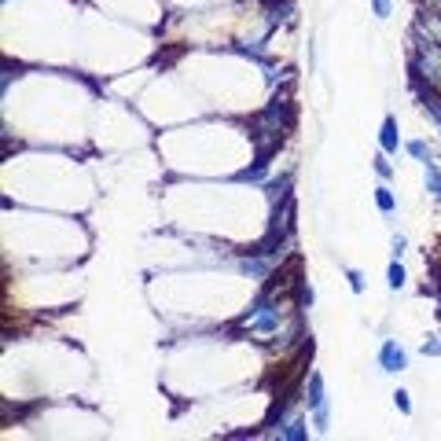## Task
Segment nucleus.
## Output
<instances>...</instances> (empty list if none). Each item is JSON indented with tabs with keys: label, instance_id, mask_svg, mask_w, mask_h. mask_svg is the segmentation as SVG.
<instances>
[{
	"label": "nucleus",
	"instance_id": "nucleus-1",
	"mask_svg": "<svg viewBox=\"0 0 441 441\" xmlns=\"http://www.w3.org/2000/svg\"><path fill=\"white\" fill-rule=\"evenodd\" d=\"M412 74L419 81H441V45L434 37H423V30L416 33V45H412Z\"/></svg>",
	"mask_w": 441,
	"mask_h": 441
},
{
	"label": "nucleus",
	"instance_id": "nucleus-2",
	"mask_svg": "<svg viewBox=\"0 0 441 441\" xmlns=\"http://www.w3.org/2000/svg\"><path fill=\"white\" fill-rule=\"evenodd\" d=\"M309 412H312V427H317L320 434H327L331 427V408H327V394H324V375L312 372L309 375Z\"/></svg>",
	"mask_w": 441,
	"mask_h": 441
},
{
	"label": "nucleus",
	"instance_id": "nucleus-3",
	"mask_svg": "<svg viewBox=\"0 0 441 441\" xmlns=\"http://www.w3.org/2000/svg\"><path fill=\"white\" fill-rule=\"evenodd\" d=\"M379 368L382 372H404V368H408V353H404V349L394 342V339H386L382 346H379Z\"/></svg>",
	"mask_w": 441,
	"mask_h": 441
},
{
	"label": "nucleus",
	"instance_id": "nucleus-4",
	"mask_svg": "<svg viewBox=\"0 0 441 441\" xmlns=\"http://www.w3.org/2000/svg\"><path fill=\"white\" fill-rule=\"evenodd\" d=\"M379 147H382V155H397V147H401V133H397V122H394V118H386V122H382Z\"/></svg>",
	"mask_w": 441,
	"mask_h": 441
},
{
	"label": "nucleus",
	"instance_id": "nucleus-5",
	"mask_svg": "<svg viewBox=\"0 0 441 441\" xmlns=\"http://www.w3.org/2000/svg\"><path fill=\"white\" fill-rule=\"evenodd\" d=\"M416 88H419V100H423V107H427V114L441 125V100L434 96V88H430V85H423L419 78H416Z\"/></svg>",
	"mask_w": 441,
	"mask_h": 441
},
{
	"label": "nucleus",
	"instance_id": "nucleus-6",
	"mask_svg": "<svg viewBox=\"0 0 441 441\" xmlns=\"http://www.w3.org/2000/svg\"><path fill=\"white\" fill-rule=\"evenodd\" d=\"M280 437L283 441H305L309 437V427H305V419H287V423H280Z\"/></svg>",
	"mask_w": 441,
	"mask_h": 441
},
{
	"label": "nucleus",
	"instance_id": "nucleus-7",
	"mask_svg": "<svg viewBox=\"0 0 441 441\" xmlns=\"http://www.w3.org/2000/svg\"><path fill=\"white\" fill-rule=\"evenodd\" d=\"M272 265H276V257H247V261H243V272L250 276V280H261V276H269Z\"/></svg>",
	"mask_w": 441,
	"mask_h": 441
},
{
	"label": "nucleus",
	"instance_id": "nucleus-8",
	"mask_svg": "<svg viewBox=\"0 0 441 441\" xmlns=\"http://www.w3.org/2000/svg\"><path fill=\"white\" fill-rule=\"evenodd\" d=\"M423 180H427V192L430 195H441V170L434 162H427V173H423Z\"/></svg>",
	"mask_w": 441,
	"mask_h": 441
},
{
	"label": "nucleus",
	"instance_id": "nucleus-9",
	"mask_svg": "<svg viewBox=\"0 0 441 441\" xmlns=\"http://www.w3.org/2000/svg\"><path fill=\"white\" fill-rule=\"evenodd\" d=\"M375 206H379L382 213H394V210H397L394 192H390V188H375Z\"/></svg>",
	"mask_w": 441,
	"mask_h": 441
},
{
	"label": "nucleus",
	"instance_id": "nucleus-10",
	"mask_svg": "<svg viewBox=\"0 0 441 441\" xmlns=\"http://www.w3.org/2000/svg\"><path fill=\"white\" fill-rule=\"evenodd\" d=\"M386 283H390V290H401V287H404V269H401V261H394L390 269H386Z\"/></svg>",
	"mask_w": 441,
	"mask_h": 441
},
{
	"label": "nucleus",
	"instance_id": "nucleus-11",
	"mask_svg": "<svg viewBox=\"0 0 441 441\" xmlns=\"http://www.w3.org/2000/svg\"><path fill=\"white\" fill-rule=\"evenodd\" d=\"M408 155H412L416 162H423V165H427V162H430V147L423 143V140H408Z\"/></svg>",
	"mask_w": 441,
	"mask_h": 441
},
{
	"label": "nucleus",
	"instance_id": "nucleus-12",
	"mask_svg": "<svg viewBox=\"0 0 441 441\" xmlns=\"http://www.w3.org/2000/svg\"><path fill=\"white\" fill-rule=\"evenodd\" d=\"M423 357H441V335H430L423 342Z\"/></svg>",
	"mask_w": 441,
	"mask_h": 441
},
{
	"label": "nucleus",
	"instance_id": "nucleus-13",
	"mask_svg": "<svg viewBox=\"0 0 441 441\" xmlns=\"http://www.w3.org/2000/svg\"><path fill=\"white\" fill-rule=\"evenodd\" d=\"M394 404H397V408H401L404 416L412 412V401H408V394H404V390H397V394H394Z\"/></svg>",
	"mask_w": 441,
	"mask_h": 441
},
{
	"label": "nucleus",
	"instance_id": "nucleus-14",
	"mask_svg": "<svg viewBox=\"0 0 441 441\" xmlns=\"http://www.w3.org/2000/svg\"><path fill=\"white\" fill-rule=\"evenodd\" d=\"M375 173H379L382 180H386V177H390V173H394V165H390V162H386V155H379V158H375Z\"/></svg>",
	"mask_w": 441,
	"mask_h": 441
},
{
	"label": "nucleus",
	"instance_id": "nucleus-15",
	"mask_svg": "<svg viewBox=\"0 0 441 441\" xmlns=\"http://www.w3.org/2000/svg\"><path fill=\"white\" fill-rule=\"evenodd\" d=\"M346 280H349V287H353L357 294L364 290V280H360V272H357V269H349V272H346Z\"/></svg>",
	"mask_w": 441,
	"mask_h": 441
},
{
	"label": "nucleus",
	"instance_id": "nucleus-16",
	"mask_svg": "<svg viewBox=\"0 0 441 441\" xmlns=\"http://www.w3.org/2000/svg\"><path fill=\"white\" fill-rule=\"evenodd\" d=\"M372 11H375V18H386L390 15V0H372Z\"/></svg>",
	"mask_w": 441,
	"mask_h": 441
},
{
	"label": "nucleus",
	"instance_id": "nucleus-17",
	"mask_svg": "<svg viewBox=\"0 0 441 441\" xmlns=\"http://www.w3.org/2000/svg\"><path fill=\"white\" fill-rule=\"evenodd\" d=\"M404 247H408V239H404V235H394V257H401Z\"/></svg>",
	"mask_w": 441,
	"mask_h": 441
},
{
	"label": "nucleus",
	"instance_id": "nucleus-18",
	"mask_svg": "<svg viewBox=\"0 0 441 441\" xmlns=\"http://www.w3.org/2000/svg\"><path fill=\"white\" fill-rule=\"evenodd\" d=\"M427 8H430V11H441V0H427Z\"/></svg>",
	"mask_w": 441,
	"mask_h": 441
}]
</instances>
